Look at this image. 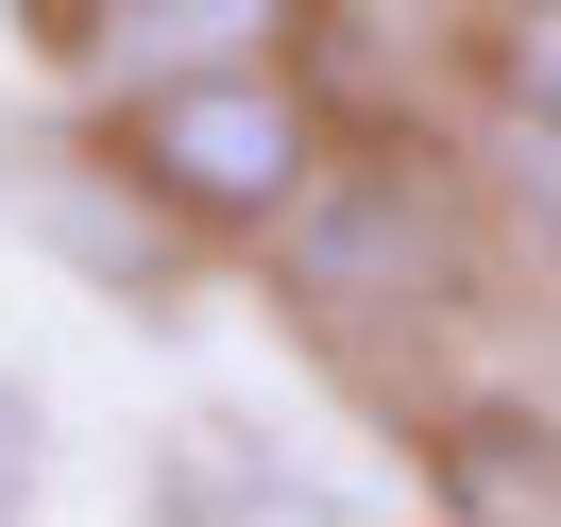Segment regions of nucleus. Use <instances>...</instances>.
I'll list each match as a JSON object with an SVG mask.
<instances>
[{"instance_id": "2", "label": "nucleus", "mask_w": 561, "mask_h": 527, "mask_svg": "<svg viewBox=\"0 0 561 527\" xmlns=\"http://www.w3.org/2000/svg\"><path fill=\"white\" fill-rule=\"evenodd\" d=\"M273 255H289V289H323V307H409V289H443V273H459L443 187H425L409 153L307 171V187H289V221H273Z\"/></svg>"}, {"instance_id": "3", "label": "nucleus", "mask_w": 561, "mask_h": 527, "mask_svg": "<svg viewBox=\"0 0 561 527\" xmlns=\"http://www.w3.org/2000/svg\"><path fill=\"white\" fill-rule=\"evenodd\" d=\"M425 459H443V511L459 527H561V425L545 409H459Z\"/></svg>"}, {"instance_id": "6", "label": "nucleus", "mask_w": 561, "mask_h": 527, "mask_svg": "<svg viewBox=\"0 0 561 527\" xmlns=\"http://www.w3.org/2000/svg\"><path fill=\"white\" fill-rule=\"evenodd\" d=\"M511 85H527V103H561V0H527V18H511Z\"/></svg>"}, {"instance_id": "4", "label": "nucleus", "mask_w": 561, "mask_h": 527, "mask_svg": "<svg viewBox=\"0 0 561 527\" xmlns=\"http://www.w3.org/2000/svg\"><path fill=\"white\" fill-rule=\"evenodd\" d=\"M85 69H205V51H273V0H69Z\"/></svg>"}, {"instance_id": "5", "label": "nucleus", "mask_w": 561, "mask_h": 527, "mask_svg": "<svg viewBox=\"0 0 561 527\" xmlns=\"http://www.w3.org/2000/svg\"><path fill=\"white\" fill-rule=\"evenodd\" d=\"M493 153H511V205H527V221L561 239V103H527V85H511V119H493Z\"/></svg>"}, {"instance_id": "7", "label": "nucleus", "mask_w": 561, "mask_h": 527, "mask_svg": "<svg viewBox=\"0 0 561 527\" xmlns=\"http://www.w3.org/2000/svg\"><path fill=\"white\" fill-rule=\"evenodd\" d=\"M18 493H35V391L0 375V511H18Z\"/></svg>"}, {"instance_id": "1", "label": "nucleus", "mask_w": 561, "mask_h": 527, "mask_svg": "<svg viewBox=\"0 0 561 527\" xmlns=\"http://www.w3.org/2000/svg\"><path fill=\"white\" fill-rule=\"evenodd\" d=\"M119 171H137L171 221H205V239H273V221H289V187L323 171V153H307V85H289L273 51L153 69L137 103H119Z\"/></svg>"}]
</instances>
